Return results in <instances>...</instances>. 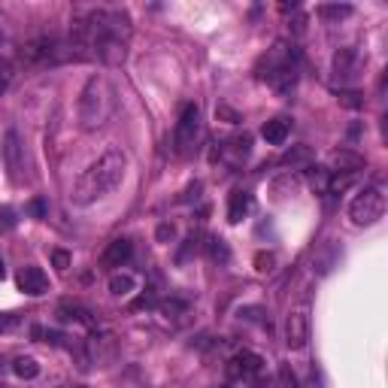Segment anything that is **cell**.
Returning a JSON list of instances; mask_svg holds the SVG:
<instances>
[{"label": "cell", "mask_w": 388, "mask_h": 388, "mask_svg": "<svg viewBox=\"0 0 388 388\" xmlns=\"http://www.w3.org/2000/svg\"><path fill=\"white\" fill-rule=\"evenodd\" d=\"M0 216H4V225H6V228H13V225H15V219H13V209H4V212H0Z\"/></svg>", "instance_id": "cell-30"}, {"label": "cell", "mask_w": 388, "mask_h": 388, "mask_svg": "<svg viewBox=\"0 0 388 388\" xmlns=\"http://www.w3.org/2000/svg\"><path fill=\"white\" fill-rule=\"evenodd\" d=\"M52 264L58 267L61 273H67V270H70V264H73V255H70V252H64V249H55V252H52Z\"/></svg>", "instance_id": "cell-25"}, {"label": "cell", "mask_w": 388, "mask_h": 388, "mask_svg": "<svg viewBox=\"0 0 388 388\" xmlns=\"http://www.w3.org/2000/svg\"><path fill=\"white\" fill-rule=\"evenodd\" d=\"M0 152H4V164L9 170V179L22 182L25 179V146H22V137H18L15 127H6L4 140H0Z\"/></svg>", "instance_id": "cell-7"}, {"label": "cell", "mask_w": 388, "mask_h": 388, "mask_svg": "<svg viewBox=\"0 0 388 388\" xmlns=\"http://www.w3.org/2000/svg\"><path fill=\"white\" fill-rule=\"evenodd\" d=\"M200 140V106L198 104H186L179 113V122H176V134H173V146L176 152L186 158V155L194 152V146Z\"/></svg>", "instance_id": "cell-6"}, {"label": "cell", "mask_w": 388, "mask_h": 388, "mask_svg": "<svg viewBox=\"0 0 388 388\" xmlns=\"http://www.w3.org/2000/svg\"><path fill=\"white\" fill-rule=\"evenodd\" d=\"M289 134H291V122L289 118H270V122H264V127H261V137L270 146H282L285 140H289Z\"/></svg>", "instance_id": "cell-14"}, {"label": "cell", "mask_w": 388, "mask_h": 388, "mask_svg": "<svg viewBox=\"0 0 388 388\" xmlns=\"http://www.w3.org/2000/svg\"><path fill=\"white\" fill-rule=\"evenodd\" d=\"M58 319L61 321H76V325H95L88 316V310H82L79 303H61L58 307Z\"/></svg>", "instance_id": "cell-17"}, {"label": "cell", "mask_w": 388, "mask_h": 388, "mask_svg": "<svg viewBox=\"0 0 388 388\" xmlns=\"http://www.w3.org/2000/svg\"><path fill=\"white\" fill-rule=\"evenodd\" d=\"M261 370H264V358L258 352H249V349L237 352L228 361V373L237 376V380H255V376H261Z\"/></svg>", "instance_id": "cell-9"}, {"label": "cell", "mask_w": 388, "mask_h": 388, "mask_svg": "<svg viewBox=\"0 0 388 388\" xmlns=\"http://www.w3.org/2000/svg\"><path fill=\"white\" fill-rule=\"evenodd\" d=\"M131 255H134V243L127 237H118V240H113V243L104 249L100 264H104L106 270H118V267H125L127 261H131Z\"/></svg>", "instance_id": "cell-12"}, {"label": "cell", "mask_w": 388, "mask_h": 388, "mask_svg": "<svg viewBox=\"0 0 388 388\" xmlns=\"http://www.w3.org/2000/svg\"><path fill=\"white\" fill-rule=\"evenodd\" d=\"M209 255L216 258V261H221V264H228V258H230V252H228V246H225V240H209Z\"/></svg>", "instance_id": "cell-24"}, {"label": "cell", "mask_w": 388, "mask_h": 388, "mask_svg": "<svg viewBox=\"0 0 388 388\" xmlns=\"http://www.w3.org/2000/svg\"><path fill=\"white\" fill-rule=\"evenodd\" d=\"M15 282H18V291H25L27 298H40V294L49 291V276H46L40 267H34V264L22 267L18 276H15Z\"/></svg>", "instance_id": "cell-10"}, {"label": "cell", "mask_w": 388, "mask_h": 388, "mask_svg": "<svg viewBox=\"0 0 388 388\" xmlns=\"http://www.w3.org/2000/svg\"><path fill=\"white\" fill-rule=\"evenodd\" d=\"M186 307H188L186 300H167L161 310H164V312H186Z\"/></svg>", "instance_id": "cell-26"}, {"label": "cell", "mask_w": 388, "mask_h": 388, "mask_svg": "<svg viewBox=\"0 0 388 388\" xmlns=\"http://www.w3.org/2000/svg\"><path fill=\"white\" fill-rule=\"evenodd\" d=\"M382 216H385V191L380 186H367L349 203V219H352V225H358V228H370Z\"/></svg>", "instance_id": "cell-5"}, {"label": "cell", "mask_w": 388, "mask_h": 388, "mask_svg": "<svg viewBox=\"0 0 388 388\" xmlns=\"http://www.w3.org/2000/svg\"><path fill=\"white\" fill-rule=\"evenodd\" d=\"M158 240H161V243H167V240H173V225H167V221H164V225L158 228Z\"/></svg>", "instance_id": "cell-27"}, {"label": "cell", "mask_w": 388, "mask_h": 388, "mask_svg": "<svg viewBox=\"0 0 388 388\" xmlns=\"http://www.w3.org/2000/svg\"><path fill=\"white\" fill-rule=\"evenodd\" d=\"M276 267V255L273 252H258L255 255V270L258 273H270Z\"/></svg>", "instance_id": "cell-23"}, {"label": "cell", "mask_w": 388, "mask_h": 388, "mask_svg": "<svg viewBox=\"0 0 388 388\" xmlns=\"http://www.w3.org/2000/svg\"><path fill=\"white\" fill-rule=\"evenodd\" d=\"M219 116H221V118H228V122H240V116H237V113H230L228 106H219Z\"/></svg>", "instance_id": "cell-29"}, {"label": "cell", "mask_w": 388, "mask_h": 388, "mask_svg": "<svg viewBox=\"0 0 388 388\" xmlns=\"http://www.w3.org/2000/svg\"><path fill=\"white\" fill-rule=\"evenodd\" d=\"M125 170H127V158L122 149H106L97 161H91L85 170L79 173V179L73 182V194L70 200L76 207H88L100 198H106L109 191L118 188V182L125 179Z\"/></svg>", "instance_id": "cell-1"}, {"label": "cell", "mask_w": 388, "mask_h": 388, "mask_svg": "<svg viewBox=\"0 0 388 388\" xmlns=\"http://www.w3.org/2000/svg\"><path fill=\"white\" fill-rule=\"evenodd\" d=\"M4 273H6V270H4V258H0V279H4Z\"/></svg>", "instance_id": "cell-32"}, {"label": "cell", "mask_w": 388, "mask_h": 388, "mask_svg": "<svg viewBox=\"0 0 388 388\" xmlns=\"http://www.w3.org/2000/svg\"><path fill=\"white\" fill-rule=\"evenodd\" d=\"M228 149L234 155V164H240L243 158H249V152H252V137L249 134H240L234 140H228Z\"/></svg>", "instance_id": "cell-18"}, {"label": "cell", "mask_w": 388, "mask_h": 388, "mask_svg": "<svg viewBox=\"0 0 388 388\" xmlns=\"http://www.w3.org/2000/svg\"><path fill=\"white\" fill-rule=\"evenodd\" d=\"M312 161V149L310 146H291V149H285L282 152V158H279V167H303V164H310Z\"/></svg>", "instance_id": "cell-15"}, {"label": "cell", "mask_w": 388, "mask_h": 388, "mask_svg": "<svg viewBox=\"0 0 388 388\" xmlns=\"http://www.w3.org/2000/svg\"><path fill=\"white\" fill-rule=\"evenodd\" d=\"M22 61L31 64V67H55V64H64V61H82L76 49L70 43L58 40L52 34H40L34 40H27L22 46Z\"/></svg>", "instance_id": "cell-3"}, {"label": "cell", "mask_w": 388, "mask_h": 388, "mask_svg": "<svg viewBox=\"0 0 388 388\" xmlns=\"http://www.w3.org/2000/svg\"><path fill=\"white\" fill-rule=\"evenodd\" d=\"M252 194H249L246 188H237V191H230V198H228V221L230 225H240L249 212H252Z\"/></svg>", "instance_id": "cell-13"}, {"label": "cell", "mask_w": 388, "mask_h": 388, "mask_svg": "<svg viewBox=\"0 0 388 388\" xmlns=\"http://www.w3.org/2000/svg\"><path fill=\"white\" fill-rule=\"evenodd\" d=\"M307 343H310V312L300 307L289 312V319H285V346L300 352V349H307Z\"/></svg>", "instance_id": "cell-8"}, {"label": "cell", "mask_w": 388, "mask_h": 388, "mask_svg": "<svg viewBox=\"0 0 388 388\" xmlns=\"http://www.w3.org/2000/svg\"><path fill=\"white\" fill-rule=\"evenodd\" d=\"M267 70L258 73L264 82H270V85L279 91V95H289L294 88V82H298V64H294V52L289 49L285 43H276L270 52H267Z\"/></svg>", "instance_id": "cell-4"}, {"label": "cell", "mask_w": 388, "mask_h": 388, "mask_svg": "<svg viewBox=\"0 0 388 388\" xmlns=\"http://www.w3.org/2000/svg\"><path fill=\"white\" fill-rule=\"evenodd\" d=\"M134 289H137L134 273H113L109 276V291H113V298H127Z\"/></svg>", "instance_id": "cell-16"}, {"label": "cell", "mask_w": 388, "mask_h": 388, "mask_svg": "<svg viewBox=\"0 0 388 388\" xmlns=\"http://www.w3.org/2000/svg\"><path fill=\"white\" fill-rule=\"evenodd\" d=\"M334 164L343 173H358L364 167V161L358 158V155H352V152H334Z\"/></svg>", "instance_id": "cell-20"}, {"label": "cell", "mask_w": 388, "mask_h": 388, "mask_svg": "<svg viewBox=\"0 0 388 388\" xmlns=\"http://www.w3.org/2000/svg\"><path fill=\"white\" fill-rule=\"evenodd\" d=\"M361 55H358V49H352V46H346V49H340L334 55V73L340 82H355L358 73H361Z\"/></svg>", "instance_id": "cell-11"}, {"label": "cell", "mask_w": 388, "mask_h": 388, "mask_svg": "<svg viewBox=\"0 0 388 388\" xmlns=\"http://www.w3.org/2000/svg\"><path fill=\"white\" fill-rule=\"evenodd\" d=\"M116 113V95L113 85L106 82V76H91L85 82V88L79 91V127L82 131H97L104 127Z\"/></svg>", "instance_id": "cell-2"}, {"label": "cell", "mask_w": 388, "mask_h": 388, "mask_svg": "<svg viewBox=\"0 0 388 388\" xmlns=\"http://www.w3.org/2000/svg\"><path fill=\"white\" fill-rule=\"evenodd\" d=\"M13 373L15 376H22V380H36V376H40V364L34 361V358H15L13 361Z\"/></svg>", "instance_id": "cell-19"}, {"label": "cell", "mask_w": 388, "mask_h": 388, "mask_svg": "<svg viewBox=\"0 0 388 388\" xmlns=\"http://www.w3.org/2000/svg\"><path fill=\"white\" fill-rule=\"evenodd\" d=\"M31 212H34L36 219H43V216H46V203H43V200H34V203H31Z\"/></svg>", "instance_id": "cell-28"}, {"label": "cell", "mask_w": 388, "mask_h": 388, "mask_svg": "<svg viewBox=\"0 0 388 388\" xmlns=\"http://www.w3.org/2000/svg\"><path fill=\"white\" fill-rule=\"evenodd\" d=\"M4 91H6V79H0V95H4Z\"/></svg>", "instance_id": "cell-31"}, {"label": "cell", "mask_w": 388, "mask_h": 388, "mask_svg": "<svg viewBox=\"0 0 388 388\" xmlns=\"http://www.w3.org/2000/svg\"><path fill=\"white\" fill-rule=\"evenodd\" d=\"M319 15H321V18H331V22H340V18L352 15V6H349V4H334V6H319Z\"/></svg>", "instance_id": "cell-21"}, {"label": "cell", "mask_w": 388, "mask_h": 388, "mask_svg": "<svg viewBox=\"0 0 388 388\" xmlns=\"http://www.w3.org/2000/svg\"><path fill=\"white\" fill-rule=\"evenodd\" d=\"M22 325V312H0V334H13Z\"/></svg>", "instance_id": "cell-22"}]
</instances>
